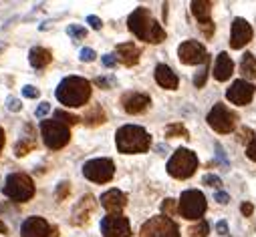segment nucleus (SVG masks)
Returning a JSON list of instances; mask_svg holds the SVG:
<instances>
[{"instance_id":"7","label":"nucleus","mask_w":256,"mask_h":237,"mask_svg":"<svg viewBox=\"0 0 256 237\" xmlns=\"http://www.w3.org/2000/svg\"><path fill=\"white\" fill-rule=\"evenodd\" d=\"M40 135H42V141L45 145L53 151H59L63 149L69 141H71V131L65 123L57 121L55 117L53 119H45L40 123Z\"/></svg>"},{"instance_id":"34","label":"nucleus","mask_w":256,"mask_h":237,"mask_svg":"<svg viewBox=\"0 0 256 237\" xmlns=\"http://www.w3.org/2000/svg\"><path fill=\"white\" fill-rule=\"evenodd\" d=\"M6 109L12 111V113H18L20 109H23V103H20L16 97H8L6 99Z\"/></svg>"},{"instance_id":"40","label":"nucleus","mask_w":256,"mask_h":237,"mask_svg":"<svg viewBox=\"0 0 256 237\" xmlns=\"http://www.w3.org/2000/svg\"><path fill=\"white\" fill-rule=\"evenodd\" d=\"M101 62H103L107 69H113L115 64H117V58H115L113 54H103V56H101Z\"/></svg>"},{"instance_id":"8","label":"nucleus","mask_w":256,"mask_h":237,"mask_svg":"<svg viewBox=\"0 0 256 237\" xmlns=\"http://www.w3.org/2000/svg\"><path fill=\"white\" fill-rule=\"evenodd\" d=\"M208 125L214 129L216 133L220 135H226V133H232L234 129H236V123H238V117L234 111H230L226 105L222 103H216L212 106V111L208 113Z\"/></svg>"},{"instance_id":"19","label":"nucleus","mask_w":256,"mask_h":237,"mask_svg":"<svg viewBox=\"0 0 256 237\" xmlns=\"http://www.w3.org/2000/svg\"><path fill=\"white\" fill-rule=\"evenodd\" d=\"M139 54H141V51L133 45V42H121V45L115 47V58L119 62H123L125 67H133V64H137Z\"/></svg>"},{"instance_id":"27","label":"nucleus","mask_w":256,"mask_h":237,"mask_svg":"<svg viewBox=\"0 0 256 237\" xmlns=\"http://www.w3.org/2000/svg\"><path fill=\"white\" fill-rule=\"evenodd\" d=\"M165 137H184V139H190V133H188V129L182 123H174V125H167Z\"/></svg>"},{"instance_id":"45","label":"nucleus","mask_w":256,"mask_h":237,"mask_svg":"<svg viewBox=\"0 0 256 237\" xmlns=\"http://www.w3.org/2000/svg\"><path fill=\"white\" fill-rule=\"evenodd\" d=\"M216 153H218V159H220L222 163H226V155H224V149L220 147V143H216Z\"/></svg>"},{"instance_id":"2","label":"nucleus","mask_w":256,"mask_h":237,"mask_svg":"<svg viewBox=\"0 0 256 237\" xmlns=\"http://www.w3.org/2000/svg\"><path fill=\"white\" fill-rule=\"evenodd\" d=\"M55 95L61 105L71 106V109L85 106V103L91 99V82L83 77H65L59 82Z\"/></svg>"},{"instance_id":"33","label":"nucleus","mask_w":256,"mask_h":237,"mask_svg":"<svg viewBox=\"0 0 256 237\" xmlns=\"http://www.w3.org/2000/svg\"><path fill=\"white\" fill-rule=\"evenodd\" d=\"M202 183L208 185V187H214V189H220V187H222V179H220L218 175H204Z\"/></svg>"},{"instance_id":"38","label":"nucleus","mask_w":256,"mask_h":237,"mask_svg":"<svg viewBox=\"0 0 256 237\" xmlns=\"http://www.w3.org/2000/svg\"><path fill=\"white\" fill-rule=\"evenodd\" d=\"M23 95H25L27 99H36V97L40 95V91H38L36 87H32V84H27V87H23Z\"/></svg>"},{"instance_id":"22","label":"nucleus","mask_w":256,"mask_h":237,"mask_svg":"<svg viewBox=\"0 0 256 237\" xmlns=\"http://www.w3.org/2000/svg\"><path fill=\"white\" fill-rule=\"evenodd\" d=\"M29 60L34 69H45L47 64H51L53 54H51V51L42 49V47H32L31 53H29Z\"/></svg>"},{"instance_id":"44","label":"nucleus","mask_w":256,"mask_h":237,"mask_svg":"<svg viewBox=\"0 0 256 237\" xmlns=\"http://www.w3.org/2000/svg\"><path fill=\"white\" fill-rule=\"evenodd\" d=\"M216 231H218L220 235H228V223H226V221H218V223H216Z\"/></svg>"},{"instance_id":"39","label":"nucleus","mask_w":256,"mask_h":237,"mask_svg":"<svg viewBox=\"0 0 256 237\" xmlns=\"http://www.w3.org/2000/svg\"><path fill=\"white\" fill-rule=\"evenodd\" d=\"M246 157L250 159V161H256V137L248 143V147H246Z\"/></svg>"},{"instance_id":"1","label":"nucleus","mask_w":256,"mask_h":237,"mask_svg":"<svg viewBox=\"0 0 256 237\" xmlns=\"http://www.w3.org/2000/svg\"><path fill=\"white\" fill-rule=\"evenodd\" d=\"M127 25H129V30L143 42L160 45V42L165 40V30L161 28V25L152 16L149 8H145V6L135 8L129 14V18H127Z\"/></svg>"},{"instance_id":"30","label":"nucleus","mask_w":256,"mask_h":237,"mask_svg":"<svg viewBox=\"0 0 256 237\" xmlns=\"http://www.w3.org/2000/svg\"><path fill=\"white\" fill-rule=\"evenodd\" d=\"M55 119H57V121H61V123H65L67 127H71V125H75V123H79V121H81L79 117L69 115V113H65V111H57V113H55Z\"/></svg>"},{"instance_id":"46","label":"nucleus","mask_w":256,"mask_h":237,"mask_svg":"<svg viewBox=\"0 0 256 237\" xmlns=\"http://www.w3.org/2000/svg\"><path fill=\"white\" fill-rule=\"evenodd\" d=\"M95 82L99 84V87H103V89H111V84H109L107 80H105V79H101V77H99V79H97Z\"/></svg>"},{"instance_id":"16","label":"nucleus","mask_w":256,"mask_h":237,"mask_svg":"<svg viewBox=\"0 0 256 237\" xmlns=\"http://www.w3.org/2000/svg\"><path fill=\"white\" fill-rule=\"evenodd\" d=\"M149 103H152V99H149V95H145V93H125L121 97L123 109H125V113H129V115L143 113L149 106Z\"/></svg>"},{"instance_id":"28","label":"nucleus","mask_w":256,"mask_h":237,"mask_svg":"<svg viewBox=\"0 0 256 237\" xmlns=\"http://www.w3.org/2000/svg\"><path fill=\"white\" fill-rule=\"evenodd\" d=\"M208 231H210V225H208V221H204V219H200L196 225H192L190 227V237H206L208 235Z\"/></svg>"},{"instance_id":"49","label":"nucleus","mask_w":256,"mask_h":237,"mask_svg":"<svg viewBox=\"0 0 256 237\" xmlns=\"http://www.w3.org/2000/svg\"><path fill=\"white\" fill-rule=\"evenodd\" d=\"M2 49H4V45H2V42H0V53H2Z\"/></svg>"},{"instance_id":"11","label":"nucleus","mask_w":256,"mask_h":237,"mask_svg":"<svg viewBox=\"0 0 256 237\" xmlns=\"http://www.w3.org/2000/svg\"><path fill=\"white\" fill-rule=\"evenodd\" d=\"M101 233H103V237H131L129 219L121 213L105 215L101 219Z\"/></svg>"},{"instance_id":"24","label":"nucleus","mask_w":256,"mask_h":237,"mask_svg":"<svg viewBox=\"0 0 256 237\" xmlns=\"http://www.w3.org/2000/svg\"><path fill=\"white\" fill-rule=\"evenodd\" d=\"M25 129H27V133H29V135L20 137V141L14 145V155H16V157H25V155H29L31 151L34 149V145H36L34 135H31V133H32V127H31V125H27Z\"/></svg>"},{"instance_id":"42","label":"nucleus","mask_w":256,"mask_h":237,"mask_svg":"<svg viewBox=\"0 0 256 237\" xmlns=\"http://www.w3.org/2000/svg\"><path fill=\"white\" fill-rule=\"evenodd\" d=\"M214 199L218 201V203H222V205H226L228 201H230V195L226 191H216V195H214Z\"/></svg>"},{"instance_id":"9","label":"nucleus","mask_w":256,"mask_h":237,"mask_svg":"<svg viewBox=\"0 0 256 237\" xmlns=\"http://www.w3.org/2000/svg\"><path fill=\"white\" fill-rule=\"evenodd\" d=\"M139 237H180V227L165 215H156L141 225Z\"/></svg>"},{"instance_id":"13","label":"nucleus","mask_w":256,"mask_h":237,"mask_svg":"<svg viewBox=\"0 0 256 237\" xmlns=\"http://www.w3.org/2000/svg\"><path fill=\"white\" fill-rule=\"evenodd\" d=\"M254 97V84L244 80V79H238V80H234L230 84V89L226 91V99L234 105H238V106H244L252 101Z\"/></svg>"},{"instance_id":"36","label":"nucleus","mask_w":256,"mask_h":237,"mask_svg":"<svg viewBox=\"0 0 256 237\" xmlns=\"http://www.w3.org/2000/svg\"><path fill=\"white\" fill-rule=\"evenodd\" d=\"M79 56H81V60H83V62H93V60H95V56H97V53H95L93 49H83Z\"/></svg>"},{"instance_id":"43","label":"nucleus","mask_w":256,"mask_h":237,"mask_svg":"<svg viewBox=\"0 0 256 237\" xmlns=\"http://www.w3.org/2000/svg\"><path fill=\"white\" fill-rule=\"evenodd\" d=\"M240 211H242V215H246V217H250V215H252V211H254V205H252V203H242Z\"/></svg>"},{"instance_id":"26","label":"nucleus","mask_w":256,"mask_h":237,"mask_svg":"<svg viewBox=\"0 0 256 237\" xmlns=\"http://www.w3.org/2000/svg\"><path fill=\"white\" fill-rule=\"evenodd\" d=\"M83 121L87 123V125H99V123H105V113H103V109L99 105H93L91 109L85 113V117H83Z\"/></svg>"},{"instance_id":"15","label":"nucleus","mask_w":256,"mask_h":237,"mask_svg":"<svg viewBox=\"0 0 256 237\" xmlns=\"http://www.w3.org/2000/svg\"><path fill=\"white\" fill-rule=\"evenodd\" d=\"M51 225L47 223V219L42 217H29L25 219V223L20 225V235L23 237H51Z\"/></svg>"},{"instance_id":"47","label":"nucleus","mask_w":256,"mask_h":237,"mask_svg":"<svg viewBox=\"0 0 256 237\" xmlns=\"http://www.w3.org/2000/svg\"><path fill=\"white\" fill-rule=\"evenodd\" d=\"M2 147H4V129L0 127V153H2Z\"/></svg>"},{"instance_id":"32","label":"nucleus","mask_w":256,"mask_h":237,"mask_svg":"<svg viewBox=\"0 0 256 237\" xmlns=\"http://www.w3.org/2000/svg\"><path fill=\"white\" fill-rule=\"evenodd\" d=\"M161 209H163V213H165V217H174V213L178 211L174 199H165V201L161 203Z\"/></svg>"},{"instance_id":"21","label":"nucleus","mask_w":256,"mask_h":237,"mask_svg":"<svg viewBox=\"0 0 256 237\" xmlns=\"http://www.w3.org/2000/svg\"><path fill=\"white\" fill-rule=\"evenodd\" d=\"M232 73H234L232 58L228 56V53H220L216 56V62H214V79L220 80V82H224V80H228L232 77Z\"/></svg>"},{"instance_id":"18","label":"nucleus","mask_w":256,"mask_h":237,"mask_svg":"<svg viewBox=\"0 0 256 237\" xmlns=\"http://www.w3.org/2000/svg\"><path fill=\"white\" fill-rule=\"evenodd\" d=\"M95 209V199L91 195H85L79 199V203L75 205L73 209V225H83V223H87L89 217H91V213Z\"/></svg>"},{"instance_id":"20","label":"nucleus","mask_w":256,"mask_h":237,"mask_svg":"<svg viewBox=\"0 0 256 237\" xmlns=\"http://www.w3.org/2000/svg\"><path fill=\"white\" fill-rule=\"evenodd\" d=\"M156 80L161 89H167V91H176L178 84H180L178 75L169 69L167 64H158L156 67Z\"/></svg>"},{"instance_id":"25","label":"nucleus","mask_w":256,"mask_h":237,"mask_svg":"<svg viewBox=\"0 0 256 237\" xmlns=\"http://www.w3.org/2000/svg\"><path fill=\"white\" fill-rule=\"evenodd\" d=\"M240 73L244 75V80H252L256 79V56L252 53H244L242 60H240Z\"/></svg>"},{"instance_id":"6","label":"nucleus","mask_w":256,"mask_h":237,"mask_svg":"<svg viewBox=\"0 0 256 237\" xmlns=\"http://www.w3.org/2000/svg\"><path fill=\"white\" fill-rule=\"evenodd\" d=\"M178 213L184 219L190 221H200L206 213V197L204 193L198 189H188L182 193V197L178 201Z\"/></svg>"},{"instance_id":"5","label":"nucleus","mask_w":256,"mask_h":237,"mask_svg":"<svg viewBox=\"0 0 256 237\" xmlns=\"http://www.w3.org/2000/svg\"><path fill=\"white\" fill-rule=\"evenodd\" d=\"M198 169V157L194 151L180 147L167 161V173L174 179H190Z\"/></svg>"},{"instance_id":"35","label":"nucleus","mask_w":256,"mask_h":237,"mask_svg":"<svg viewBox=\"0 0 256 237\" xmlns=\"http://www.w3.org/2000/svg\"><path fill=\"white\" fill-rule=\"evenodd\" d=\"M69 185H71V183H67V181H61V183H59V189H57V199H59V201H63V199L69 195Z\"/></svg>"},{"instance_id":"12","label":"nucleus","mask_w":256,"mask_h":237,"mask_svg":"<svg viewBox=\"0 0 256 237\" xmlns=\"http://www.w3.org/2000/svg\"><path fill=\"white\" fill-rule=\"evenodd\" d=\"M180 62L184 64H206L210 62V56L206 53V47L198 40H186L178 49Z\"/></svg>"},{"instance_id":"37","label":"nucleus","mask_w":256,"mask_h":237,"mask_svg":"<svg viewBox=\"0 0 256 237\" xmlns=\"http://www.w3.org/2000/svg\"><path fill=\"white\" fill-rule=\"evenodd\" d=\"M49 111H51V105H49V103L45 101V103H40V105L36 106V111H34V117H36V119H42V117H45V115H47Z\"/></svg>"},{"instance_id":"10","label":"nucleus","mask_w":256,"mask_h":237,"mask_svg":"<svg viewBox=\"0 0 256 237\" xmlns=\"http://www.w3.org/2000/svg\"><path fill=\"white\" fill-rule=\"evenodd\" d=\"M83 175L93 183H107L115 175V165L111 159L101 157V159H91L83 165Z\"/></svg>"},{"instance_id":"14","label":"nucleus","mask_w":256,"mask_h":237,"mask_svg":"<svg viewBox=\"0 0 256 237\" xmlns=\"http://www.w3.org/2000/svg\"><path fill=\"white\" fill-rule=\"evenodd\" d=\"M252 26L248 25V20L244 18H234L232 23V34H230V47L232 49H242L252 40Z\"/></svg>"},{"instance_id":"31","label":"nucleus","mask_w":256,"mask_h":237,"mask_svg":"<svg viewBox=\"0 0 256 237\" xmlns=\"http://www.w3.org/2000/svg\"><path fill=\"white\" fill-rule=\"evenodd\" d=\"M206 79H208V62L202 67L200 73H196V77H194V84L200 89V87H204V84H206Z\"/></svg>"},{"instance_id":"17","label":"nucleus","mask_w":256,"mask_h":237,"mask_svg":"<svg viewBox=\"0 0 256 237\" xmlns=\"http://www.w3.org/2000/svg\"><path fill=\"white\" fill-rule=\"evenodd\" d=\"M101 205L109 215L121 213V209L127 205V197H125V193L119 191V189H109V191H105L101 195Z\"/></svg>"},{"instance_id":"4","label":"nucleus","mask_w":256,"mask_h":237,"mask_svg":"<svg viewBox=\"0 0 256 237\" xmlns=\"http://www.w3.org/2000/svg\"><path fill=\"white\" fill-rule=\"evenodd\" d=\"M2 193L16 203H25L34 197V183L27 173H10L2 185Z\"/></svg>"},{"instance_id":"3","label":"nucleus","mask_w":256,"mask_h":237,"mask_svg":"<svg viewBox=\"0 0 256 237\" xmlns=\"http://www.w3.org/2000/svg\"><path fill=\"white\" fill-rule=\"evenodd\" d=\"M115 145L119 153L133 155V153H145L152 145V137L139 125H123L115 133Z\"/></svg>"},{"instance_id":"41","label":"nucleus","mask_w":256,"mask_h":237,"mask_svg":"<svg viewBox=\"0 0 256 237\" xmlns=\"http://www.w3.org/2000/svg\"><path fill=\"white\" fill-rule=\"evenodd\" d=\"M87 23L91 25V28H93V30H99V28L103 26V23H101V18H99V16H95V14L87 16Z\"/></svg>"},{"instance_id":"48","label":"nucleus","mask_w":256,"mask_h":237,"mask_svg":"<svg viewBox=\"0 0 256 237\" xmlns=\"http://www.w3.org/2000/svg\"><path fill=\"white\" fill-rule=\"evenodd\" d=\"M0 233H6V225H4V221H0Z\"/></svg>"},{"instance_id":"29","label":"nucleus","mask_w":256,"mask_h":237,"mask_svg":"<svg viewBox=\"0 0 256 237\" xmlns=\"http://www.w3.org/2000/svg\"><path fill=\"white\" fill-rule=\"evenodd\" d=\"M67 34L73 38V40H83V38H87V28H83L79 25H69L67 26Z\"/></svg>"},{"instance_id":"23","label":"nucleus","mask_w":256,"mask_h":237,"mask_svg":"<svg viewBox=\"0 0 256 237\" xmlns=\"http://www.w3.org/2000/svg\"><path fill=\"white\" fill-rule=\"evenodd\" d=\"M192 14L196 16L200 26L212 23V18H210V14H212V2H206V0H194V2H192Z\"/></svg>"}]
</instances>
